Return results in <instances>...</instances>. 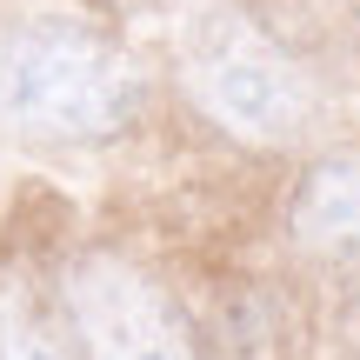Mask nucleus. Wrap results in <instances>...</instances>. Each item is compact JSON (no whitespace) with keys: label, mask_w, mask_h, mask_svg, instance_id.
<instances>
[{"label":"nucleus","mask_w":360,"mask_h":360,"mask_svg":"<svg viewBox=\"0 0 360 360\" xmlns=\"http://www.w3.org/2000/svg\"><path fill=\"white\" fill-rule=\"evenodd\" d=\"M67 314L87 360H193L174 300L120 254H80L67 267Z\"/></svg>","instance_id":"7ed1b4c3"},{"label":"nucleus","mask_w":360,"mask_h":360,"mask_svg":"<svg viewBox=\"0 0 360 360\" xmlns=\"http://www.w3.org/2000/svg\"><path fill=\"white\" fill-rule=\"evenodd\" d=\"M294 240L327 260H360V154H321L300 174Z\"/></svg>","instance_id":"20e7f679"},{"label":"nucleus","mask_w":360,"mask_h":360,"mask_svg":"<svg viewBox=\"0 0 360 360\" xmlns=\"http://www.w3.org/2000/svg\"><path fill=\"white\" fill-rule=\"evenodd\" d=\"M147 107V74L107 27L34 13L0 34V120L47 147H101Z\"/></svg>","instance_id":"f257e3e1"},{"label":"nucleus","mask_w":360,"mask_h":360,"mask_svg":"<svg viewBox=\"0 0 360 360\" xmlns=\"http://www.w3.org/2000/svg\"><path fill=\"white\" fill-rule=\"evenodd\" d=\"M174 67L180 87L254 147H287L314 120V87L294 53L233 0H187L174 20Z\"/></svg>","instance_id":"f03ea898"},{"label":"nucleus","mask_w":360,"mask_h":360,"mask_svg":"<svg viewBox=\"0 0 360 360\" xmlns=\"http://www.w3.org/2000/svg\"><path fill=\"white\" fill-rule=\"evenodd\" d=\"M0 360H74V347L60 340V327L13 287L0 307Z\"/></svg>","instance_id":"39448f33"}]
</instances>
